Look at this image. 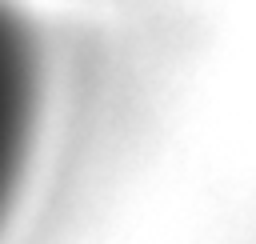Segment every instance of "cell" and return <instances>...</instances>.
I'll list each match as a JSON object with an SVG mask.
<instances>
[{"label": "cell", "mask_w": 256, "mask_h": 244, "mask_svg": "<svg viewBox=\"0 0 256 244\" xmlns=\"http://www.w3.org/2000/svg\"><path fill=\"white\" fill-rule=\"evenodd\" d=\"M56 56L24 0H0V244H12L40 184Z\"/></svg>", "instance_id": "1"}]
</instances>
